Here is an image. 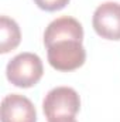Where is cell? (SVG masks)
I'll return each mask as SVG.
<instances>
[{
	"label": "cell",
	"mask_w": 120,
	"mask_h": 122,
	"mask_svg": "<svg viewBox=\"0 0 120 122\" xmlns=\"http://www.w3.org/2000/svg\"><path fill=\"white\" fill-rule=\"evenodd\" d=\"M0 53L6 54L14 48H17V46L21 41V31L18 24L7 17V16H1L0 17Z\"/></svg>",
	"instance_id": "cell-6"
},
{
	"label": "cell",
	"mask_w": 120,
	"mask_h": 122,
	"mask_svg": "<svg viewBox=\"0 0 120 122\" xmlns=\"http://www.w3.org/2000/svg\"><path fill=\"white\" fill-rule=\"evenodd\" d=\"M44 74L41 58L34 53H21L9 61L6 67L7 80L18 88H31L40 82Z\"/></svg>",
	"instance_id": "cell-2"
},
{
	"label": "cell",
	"mask_w": 120,
	"mask_h": 122,
	"mask_svg": "<svg viewBox=\"0 0 120 122\" xmlns=\"http://www.w3.org/2000/svg\"><path fill=\"white\" fill-rule=\"evenodd\" d=\"M81 109V98L71 87H57L48 92L42 101V111L48 121L75 117Z\"/></svg>",
	"instance_id": "cell-3"
},
{
	"label": "cell",
	"mask_w": 120,
	"mask_h": 122,
	"mask_svg": "<svg viewBox=\"0 0 120 122\" xmlns=\"http://www.w3.org/2000/svg\"><path fill=\"white\" fill-rule=\"evenodd\" d=\"M82 40L83 27L76 19L64 16L51 21L44 31V44L50 65L62 72L82 67L86 60Z\"/></svg>",
	"instance_id": "cell-1"
},
{
	"label": "cell",
	"mask_w": 120,
	"mask_h": 122,
	"mask_svg": "<svg viewBox=\"0 0 120 122\" xmlns=\"http://www.w3.org/2000/svg\"><path fill=\"white\" fill-rule=\"evenodd\" d=\"M48 122H76V119L74 117H66V118H60V119H54V121H48Z\"/></svg>",
	"instance_id": "cell-8"
},
{
	"label": "cell",
	"mask_w": 120,
	"mask_h": 122,
	"mask_svg": "<svg viewBox=\"0 0 120 122\" xmlns=\"http://www.w3.org/2000/svg\"><path fill=\"white\" fill-rule=\"evenodd\" d=\"M93 29L97 36L105 40H120V4L106 1L97 6L92 19Z\"/></svg>",
	"instance_id": "cell-4"
},
{
	"label": "cell",
	"mask_w": 120,
	"mask_h": 122,
	"mask_svg": "<svg viewBox=\"0 0 120 122\" xmlns=\"http://www.w3.org/2000/svg\"><path fill=\"white\" fill-rule=\"evenodd\" d=\"M71 0H34V3L45 11H58L62 10Z\"/></svg>",
	"instance_id": "cell-7"
},
{
	"label": "cell",
	"mask_w": 120,
	"mask_h": 122,
	"mask_svg": "<svg viewBox=\"0 0 120 122\" xmlns=\"http://www.w3.org/2000/svg\"><path fill=\"white\" fill-rule=\"evenodd\" d=\"M1 122H37V111L34 104L24 95H6L0 107Z\"/></svg>",
	"instance_id": "cell-5"
}]
</instances>
